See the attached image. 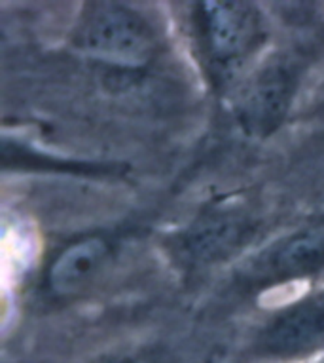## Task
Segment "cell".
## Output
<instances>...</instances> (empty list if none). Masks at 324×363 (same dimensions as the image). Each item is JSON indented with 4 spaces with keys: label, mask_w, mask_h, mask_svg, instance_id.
<instances>
[{
    "label": "cell",
    "mask_w": 324,
    "mask_h": 363,
    "mask_svg": "<svg viewBox=\"0 0 324 363\" xmlns=\"http://www.w3.org/2000/svg\"><path fill=\"white\" fill-rule=\"evenodd\" d=\"M78 38L93 57L116 65H142L156 50L150 25L137 12L112 2L91 6Z\"/></svg>",
    "instance_id": "cell-1"
},
{
    "label": "cell",
    "mask_w": 324,
    "mask_h": 363,
    "mask_svg": "<svg viewBox=\"0 0 324 363\" xmlns=\"http://www.w3.org/2000/svg\"><path fill=\"white\" fill-rule=\"evenodd\" d=\"M199 23L207 55L220 67L243 60L258 42V16L243 2H205Z\"/></svg>",
    "instance_id": "cell-2"
},
{
    "label": "cell",
    "mask_w": 324,
    "mask_h": 363,
    "mask_svg": "<svg viewBox=\"0 0 324 363\" xmlns=\"http://www.w3.org/2000/svg\"><path fill=\"white\" fill-rule=\"evenodd\" d=\"M110 257V247L103 238H83L61 251L53 261L47 284L55 295L69 297L80 293L100 274Z\"/></svg>",
    "instance_id": "cell-3"
},
{
    "label": "cell",
    "mask_w": 324,
    "mask_h": 363,
    "mask_svg": "<svg viewBox=\"0 0 324 363\" xmlns=\"http://www.w3.org/2000/svg\"><path fill=\"white\" fill-rule=\"evenodd\" d=\"M324 339V304H309L279 320L267 335L265 346L275 354L301 352Z\"/></svg>",
    "instance_id": "cell-4"
},
{
    "label": "cell",
    "mask_w": 324,
    "mask_h": 363,
    "mask_svg": "<svg viewBox=\"0 0 324 363\" xmlns=\"http://www.w3.org/2000/svg\"><path fill=\"white\" fill-rule=\"evenodd\" d=\"M290 74L283 69L265 72L254 86L245 105L248 124L256 130H272L283 118L290 99Z\"/></svg>",
    "instance_id": "cell-5"
},
{
    "label": "cell",
    "mask_w": 324,
    "mask_h": 363,
    "mask_svg": "<svg viewBox=\"0 0 324 363\" xmlns=\"http://www.w3.org/2000/svg\"><path fill=\"white\" fill-rule=\"evenodd\" d=\"M245 220L233 217H216L205 225L197 226L190 238V251L195 257H214L222 251H230L241 236H245Z\"/></svg>",
    "instance_id": "cell-6"
},
{
    "label": "cell",
    "mask_w": 324,
    "mask_h": 363,
    "mask_svg": "<svg viewBox=\"0 0 324 363\" xmlns=\"http://www.w3.org/2000/svg\"><path fill=\"white\" fill-rule=\"evenodd\" d=\"M324 264V234H303L292 240L273 259L279 274H303Z\"/></svg>",
    "instance_id": "cell-7"
},
{
    "label": "cell",
    "mask_w": 324,
    "mask_h": 363,
    "mask_svg": "<svg viewBox=\"0 0 324 363\" xmlns=\"http://www.w3.org/2000/svg\"><path fill=\"white\" fill-rule=\"evenodd\" d=\"M129 363H154V362H148V359H137V362H129Z\"/></svg>",
    "instance_id": "cell-8"
}]
</instances>
